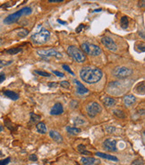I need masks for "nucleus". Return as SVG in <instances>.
Returning a JSON list of instances; mask_svg holds the SVG:
<instances>
[{
	"label": "nucleus",
	"mask_w": 145,
	"mask_h": 165,
	"mask_svg": "<svg viewBox=\"0 0 145 165\" xmlns=\"http://www.w3.org/2000/svg\"><path fill=\"white\" fill-rule=\"evenodd\" d=\"M129 24V19L127 16H122L120 19V25L123 29H126Z\"/></svg>",
	"instance_id": "nucleus-22"
},
{
	"label": "nucleus",
	"mask_w": 145,
	"mask_h": 165,
	"mask_svg": "<svg viewBox=\"0 0 145 165\" xmlns=\"http://www.w3.org/2000/svg\"><path fill=\"white\" fill-rule=\"evenodd\" d=\"M99 160L95 159L94 157H82L81 159V162L83 165H94L99 162Z\"/></svg>",
	"instance_id": "nucleus-14"
},
{
	"label": "nucleus",
	"mask_w": 145,
	"mask_h": 165,
	"mask_svg": "<svg viewBox=\"0 0 145 165\" xmlns=\"http://www.w3.org/2000/svg\"><path fill=\"white\" fill-rule=\"evenodd\" d=\"M64 112V108H63V105H62L60 102H57L56 103L55 105L52 107L51 110H50V114L51 115H60V114H62Z\"/></svg>",
	"instance_id": "nucleus-11"
},
{
	"label": "nucleus",
	"mask_w": 145,
	"mask_h": 165,
	"mask_svg": "<svg viewBox=\"0 0 145 165\" xmlns=\"http://www.w3.org/2000/svg\"><path fill=\"white\" fill-rule=\"evenodd\" d=\"M37 131L40 134H46L47 133V127H46L44 122H39L36 126Z\"/></svg>",
	"instance_id": "nucleus-18"
},
{
	"label": "nucleus",
	"mask_w": 145,
	"mask_h": 165,
	"mask_svg": "<svg viewBox=\"0 0 145 165\" xmlns=\"http://www.w3.org/2000/svg\"><path fill=\"white\" fill-rule=\"evenodd\" d=\"M31 121H33V122L39 121V120L40 119V116L37 115V114H35V113H31Z\"/></svg>",
	"instance_id": "nucleus-28"
},
{
	"label": "nucleus",
	"mask_w": 145,
	"mask_h": 165,
	"mask_svg": "<svg viewBox=\"0 0 145 165\" xmlns=\"http://www.w3.org/2000/svg\"><path fill=\"white\" fill-rule=\"evenodd\" d=\"M3 130H4V127L0 125V132H1V131H3Z\"/></svg>",
	"instance_id": "nucleus-46"
},
{
	"label": "nucleus",
	"mask_w": 145,
	"mask_h": 165,
	"mask_svg": "<svg viewBox=\"0 0 145 165\" xmlns=\"http://www.w3.org/2000/svg\"><path fill=\"white\" fill-rule=\"evenodd\" d=\"M49 37H50V31L42 28L39 31L34 33L31 37V39L34 44L41 45V44L46 43L49 40Z\"/></svg>",
	"instance_id": "nucleus-3"
},
{
	"label": "nucleus",
	"mask_w": 145,
	"mask_h": 165,
	"mask_svg": "<svg viewBox=\"0 0 145 165\" xmlns=\"http://www.w3.org/2000/svg\"><path fill=\"white\" fill-rule=\"evenodd\" d=\"M113 75L118 79H125L130 76L133 74V70L131 68L125 67V66H117L113 70Z\"/></svg>",
	"instance_id": "nucleus-6"
},
{
	"label": "nucleus",
	"mask_w": 145,
	"mask_h": 165,
	"mask_svg": "<svg viewBox=\"0 0 145 165\" xmlns=\"http://www.w3.org/2000/svg\"><path fill=\"white\" fill-rule=\"evenodd\" d=\"M59 85L64 88H69L70 87V82L68 81H62V82H60Z\"/></svg>",
	"instance_id": "nucleus-32"
},
{
	"label": "nucleus",
	"mask_w": 145,
	"mask_h": 165,
	"mask_svg": "<svg viewBox=\"0 0 145 165\" xmlns=\"http://www.w3.org/2000/svg\"><path fill=\"white\" fill-rule=\"evenodd\" d=\"M86 110H87V114L89 117L90 118H94L96 117L101 110L102 108L101 106L97 102H90V104H88V106L86 107Z\"/></svg>",
	"instance_id": "nucleus-8"
},
{
	"label": "nucleus",
	"mask_w": 145,
	"mask_h": 165,
	"mask_svg": "<svg viewBox=\"0 0 145 165\" xmlns=\"http://www.w3.org/2000/svg\"><path fill=\"white\" fill-rule=\"evenodd\" d=\"M1 155H3V153H2V152H0V156H1Z\"/></svg>",
	"instance_id": "nucleus-47"
},
{
	"label": "nucleus",
	"mask_w": 145,
	"mask_h": 165,
	"mask_svg": "<svg viewBox=\"0 0 145 165\" xmlns=\"http://www.w3.org/2000/svg\"><path fill=\"white\" fill-rule=\"evenodd\" d=\"M64 0H49V3H60V2H63Z\"/></svg>",
	"instance_id": "nucleus-41"
},
{
	"label": "nucleus",
	"mask_w": 145,
	"mask_h": 165,
	"mask_svg": "<svg viewBox=\"0 0 145 165\" xmlns=\"http://www.w3.org/2000/svg\"><path fill=\"white\" fill-rule=\"evenodd\" d=\"M66 131L69 133L70 135H77L81 133V128H74V127H66Z\"/></svg>",
	"instance_id": "nucleus-20"
},
{
	"label": "nucleus",
	"mask_w": 145,
	"mask_h": 165,
	"mask_svg": "<svg viewBox=\"0 0 145 165\" xmlns=\"http://www.w3.org/2000/svg\"><path fill=\"white\" fill-rule=\"evenodd\" d=\"M139 35H140V36H141V38H142V39H144V38H145L144 33H143L142 31H140V32H139Z\"/></svg>",
	"instance_id": "nucleus-44"
},
{
	"label": "nucleus",
	"mask_w": 145,
	"mask_h": 165,
	"mask_svg": "<svg viewBox=\"0 0 145 165\" xmlns=\"http://www.w3.org/2000/svg\"><path fill=\"white\" fill-rule=\"evenodd\" d=\"M74 82H75V85H77V89H76V93L78 94H85V93H89V90L82 85V82H80L78 80L74 79Z\"/></svg>",
	"instance_id": "nucleus-12"
},
{
	"label": "nucleus",
	"mask_w": 145,
	"mask_h": 165,
	"mask_svg": "<svg viewBox=\"0 0 145 165\" xmlns=\"http://www.w3.org/2000/svg\"><path fill=\"white\" fill-rule=\"evenodd\" d=\"M75 165H79V164H75Z\"/></svg>",
	"instance_id": "nucleus-49"
},
{
	"label": "nucleus",
	"mask_w": 145,
	"mask_h": 165,
	"mask_svg": "<svg viewBox=\"0 0 145 165\" xmlns=\"http://www.w3.org/2000/svg\"><path fill=\"white\" fill-rule=\"evenodd\" d=\"M135 50L139 52H144L145 51L144 43H143V42H138V43H136V45H135Z\"/></svg>",
	"instance_id": "nucleus-24"
},
{
	"label": "nucleus",
	"mask_w": 145,
	"mask_h": 165,
	"mask_svg": "<svg viewBox=\"0 0 145 165\" xmlns=\"http://www.w3.org/2000/svg\"><path fill=\"white\" fill-rule=\"evenodd\" d=\"M132 164L133 165H144V161L141 159H137V160H135V161H133Z\"/></svg>",
	"instance_id": "nucleus-34"
},
{
	"label": "nucleus",
	"mask_w": 145,
	"mask_h": 165,
	"mask_svg": "<svg viewBox=\"0 0 145 165\" xmlns=\"http://www.w3.org/2000/svg\"><path fill=\"white\" fill-rule=\"evenodd\" d=\"M83 28H84V25L83 24H80V26L78 27L77 29H76V32H80V31H82Z\"/></svg>",
	"instance_id": "nucleus-40"
},
{
	"label": "nucleus",
	"mask_w": 145,
	"mask_h": 165,
	"mask_svg": "<svg viewBox=\"0 0 145 165\" xmlns=\"http://www.w3.org/2000/svg\"><path fill=\"white\" fill-rule=\"evenodd\" d=\"M140 6L144 7V0H141V5H140Z\"/></svg>",
	"instance_id": "nucleus-45"
},
{
	"label": "nucleus",
	"mask_w": 145,
	"mask_h": 165,
	"mask_svg": "<svg viewBox=\"0 0 145 165\" xmlns=\"http://www.w3.org/2000/svg\"><path fill=\"white\" fill-rule=\"evenodd\" d=\"M53 74H56V75H57L58 77H64L65 76V74H64L63 73L59 72V71H53Z\"/></svg>",
	"instance_id": "nucleus-38"
},
{
	"label": "nucleus",
	"mask_w": 145,
	"mask_h": 165,
	"mask_svg": "<svg viewBox=\"0 0 145 165\" xmlns=\"http://www.w3.org/2000/svg\"><path fill=\"white\" fill-rule=\"evenodd\" d=\"M104 104L108 107H112L116 104V100L112 97H106L104 99Z\"/></svg>",
	"instance_id": "nucleus-21"
},
{
	"label": "nucleus",
	"mask_w": 145,
	"mask_h": 165,
	"mask_svg": "<svg viewBox=\"0 0 145 165\" xmlns=\"http://www.w3.org/2000/svg\"><path fill=\"white\" fill-rule=\"evenodd\" d=\"M49 136H50V137H51L55 142L58 143V144L63 142V137H62V136L57 132V131L50 130V131H49Z\"/></svg>",
	"instance_id": "nucleus-15"
},
{
	"label": "nucleus",
	"mask_w": 145,
	"mask_h": 165,
	"mask_svg": "<svg viewBox=\"0 0 145 165\" xmlns=\"http://www.w3.org/2000/svg\"><path fill=\"white\" fill-rule=\"evenodd\" d=\"M5 79H6V74H5V73H0V84L2 82H4Z\"/></svg>",
	"instance_id": "nucleus-39"
},
{
	"label": "nucleus",
	"mask_w": 145,
	"mask_h": 165,
	"mask_svg": "<svg viewBox=\"0 0 145 165\" xmlns=\"http://www.w3.org/2000/svg\"><path fill=\"white\" fill-rule=\"evenodd\" d=\"M114 114L117 117H118V118H125V113L122 111V110H117V109H115L114 111Z\"/></svg>",
	"instance_id": "nucleus-26"
},
{
	"label": "nucleus",
	"mask_w": 145,
	"mask_h": 165,
	"mask_svg": "<svg viewBox=\"0 0 145 165\" xmlns=\"http://www.w3.org/2000/svg\"><path fill=\"white\" fill-rule=\"evenodd\" d=\"M103 148L108 152H116L117 150V141L113 139H107L102 144Z\"/></svg>",
	"instance_id": "nucleus-10"
},
{
	"label": "nucleus",
	"mask_w": 145,
	"mask_h": 165,
	"mask_svg": "<svg viewBox=\"0 0 145 165\" xmlns=\"http://www.w3.org/2000/svg\"><path fill=\"white\" fill-rule=\"evenodd\" d=\"M29 33V31H28V30H25V29H21L20 31H19V32L17 33L18 34V36L19 37H22V38H23V37H25V36L27 35Z\"/></svg>",
	"instance_id": "nucleus-27"
},
{
	"label": "nucleus",
	"mask_w": 145,
	"mask_h": 165,
	"mask_svg": "<svg viewBox=\"0 0 145 165\" xmlns=\"http://www.w3.org/2000/svg\"><path fill=\"white\" fill-rule=\"evenodd\" d=\"M74 123L75 124V125H82L83 123H85V120L83 119V118H75L74 120Z\"/></svg>",
	"instance_id": "nucleus-29"
},
{
	"label": "nucleus",
	"mask_w": 145,
	"mask_h": 165,
	"mask_svg": "<svg viewBox=\"0 0 145 165\" xmlns=\"http://www.w3.org/2000/svg\"><path fill=\"white\" fill-rule=\"evenodd\" d=\"M62 67H63L64 69H65V70H66V71H67L68 73H70V74H74V72H73V71L71 70V68H70V66H67V65H66V64H63V65H62Z\"/></svg>",
	"instance_id": "nucleus-33"
},
{
	"label": "nucleus",
	"mask_w": 145,
	"mask_h": 165,
	"mask_svg": "<svg viewBox=\"0 0 145 165\" xmlns=\"http://www.w3.org/2000/svg\"><path fill=\"white\" fill-rule=\"evenodd\" d=\"M96 155L100 158H104V159H107V160H109V161H118V159H117V157L114 156V155H111V154H107V153H100V152H97L96 153Z\"/></svg>",
	"instance_id": "nucleus-16"
},
{
	"label": "nucleus",
	"mask_w": 145,
	"mask_h": 165,
	"mask_svg": "<svg viewBox=\"0 0 145 165\" xmlns=\"http://www.w3.org/2000/svg\"><path fill=\"white\" fill-rule=\"evenodd\" d=\"M13 63V60H9V61H5V60H0V66H9L10 64Z\"/></svg>",
	"instance_id": "nucleus-30"
},
{
	"label": "nucleus",
	"mask_w": 145,
	"mask_h": 165,
	"mask_svg": "<svg viewBox=\"0 0 145 165\" xmlns=\"http://www.w3.org/2000/svg\"><path fill=\"white\" fill-rule=\"evenodd\" d=\"M1 67H2V66H0V68H1Z\"/></svg>",
	"instance_id": "nucleus-48"
},
{
	"label": "nucleus",
	"mask_w": 145,
	"mask_h": 165,
	"mask_svg": "<svg viewBox=\"0 0 145 165\" xmlns=\"http://www.w3.org/2000/svg\"><path fill=\"white\" fill-rule=\"evenodd\" d=\"M35 74H39V75H41V76H45V77H50L51 74L47 72H45V71H40V70H34Z\"/></svg>",
	"instance_id": "nucleus-25"
},
{
	"label": "nucleus",
	"mask_w": 145,
	"mask_h": 165,
	"mask_svg": "<svg viewBox=\"0 0 145 165\" xmlns=\"http://www.w3.org/2000/svg\"><path fill=\"white\" fill-rule=\"evenodd\" d=\"M101 42L108 50H110L112 52H116L117 50V45L112 38L105 36V37L101 38Z\"/></svg>",
	"instance_id": "nucleus-9"
},
{
	"label": "nucleus",
	"mask_w": 145,
	"mask_h": 165,
	"mask_svg": "<svg viewBox=\"0 0 145 165\" xmlns=\"http://www.w3.org/2000/svg\"><path fill=\"white\" fill-rule=\"evenodd\" d=\"M135 92L139 94H144L145 93V84L144 82H141L136 85L135 87Z\"/></svg>",
	"instance_id": "nucleus-19"
},
{
	"label": "nucleus",
	"mask_w": 145,
	"mask_h": 165,
	"mask_svg": "<svg viewBox=\"0 0 145 165\" xmlns=\"http://www.w3.org/2000/svg\"><path fill=\"white\" fill-rule=\"evenodd\" d=\"M57 85V82H50V84H49V87H56Z\"/></svg>",
	"instance_id": "nucleus-42"
},
{
	"label": "nucleus",
	"mask_w": 145,
	"mask_h": 165,
	"mask_svg": "<svg viewBox=\"0 0 145 165\" xmlns=\"http://www.w3.org/2000/svg\"><path fill=\"white\" fill-rule=\"evenodd\" d=\"M67 53L74 61L78 63H83L86 60V56L83 51L75 46H69L67 49Z\"/></svg>",
	"instance_id": "nucleus-4"
},
{
	"label": "nucleus",
	"mask_w": 145,
	"mask_h": 165,
	"mask_svg": "<svg viewBox=\"0 0 145 165\" xmlns=\"http://www.w3.org/2000/svg\"><path fill=\"white\" fill-rule=\"evenodd\" d=\"M123 101H124V104L125 106H132L133 103L136 101V98H135L134 95L133 94H128V95H125L124 99H123Z\"/></svg>",
	"instance_id": "nucleus-13"
},
{
	"label": "nucleus",
	"mask_w": 145,
	"mask_h": 165,
	"mask_svg": "<svg viewBox=\"0 0 145 165\" xmlns=\"http://www.w3.org/2000/svg\"><path fill=\"white\" fill-rule=\"evenodd\" d=\"M10 161H11V158L10 157H7V158H6V159L1 160V161H0V165H7L9 162H10Z\"/></svg>",
	"instance_id": "nucleus-31"
},
{
	"label": "nucleus",
	"mask_w": 145,
	"mask_h": 165,
	"mask_svg": "<svg viewBox=\"0 0 145 165\" xmlns=\"http://www.w3.org/2000/svg\"><path fill=\"white\" fill-rule=\"evenodd\" d=\"M31 13H32V9H31V7L25 6V7H23V8L20 9L19 11H16L15 13H13V14L9 15L6 18H5L4 23L5 24H12V23H16L17 21L23 16V15H31Z\"/></svg>",
	"instance_id": "nucleus-2"
},
{
	"label": "nucleus",
	"mask_w": 145,
	"mask_h": 165,
	"mask_svg": "<svg viewBox=\"0 0 145 165\" xmlns=\"http://www.w3.org/2000/svg\"><path fill=\"white\" fill-rule=\"evenodd\" d=\"M4 94L6 97L9 98V99L13 100V101H17L19 99V94L15 92H13L11 90H6L4 92Z\"/></svg>",
	"instance_id": "nucleus-17"
},
{
	"label": "nucleus",
	"mask_w": 145,
	"mask_h": 165,
	"mask_svg": "<svg viewBox=\"0 0 145 165\" xmlns=\"http://www.w3.org/2000/svg\"><path fill=\"white\" fill-rule=\"evenodd\" d=\"M77 150L79 151L80 153H82L84 152V151H86V147L85 145H83V144H79L77 146Z\"/></svg>",
	"instance_id": "nucleus-35"
},
{
	"label": "nucleus",
	"mask_w": 145,
	"mask_h": 165,
	"mask_svg": "<svg viewBox=\"0 0 145 165\" xmlns=\"http://www.w3.org/2000/svg\"><path fill=\"white\" fill-rule=\"evenodd\" d=\"M29 160L31 161H36L38 160V157L36 154H31L30 156H29Z\"/></svg>",
	"instance_id": "nucleus-36"
},
{
	"label": "nucleus",
	"mask_w": 145,
	"mask_h": 165,
	"mask_svg": "<svg viewBox=\"0 0 145 165\" xmlns=\"http://www.w3.org/2000/svg\"><path fill=\"white\" fill-rule=\"evenodd\" d=\"M22 49L21 48H12V49H9V50H6V53L8 54V55H16L19 52L22 51Z\"/></svg>",
	"instance_id": "nucleus-23"
},
{
	"label": "nucleus",
	"mask_w": 145,
	"mask_h": 165,
	"mask_svg": "<svg viewBox=\"0 0 145 165\" xmlns=\"http://www.w3.org/2000/svg\"><path fill=\"white\" fill-rule=\"evenodd\" d=\"M57 22L59 23H61V24H66V22H64V21H61V20H59V19L57 20Z\"/></svg>",
	"instance_id": "nucleus-43"
},
{
	"label": "nucleus",
	"mask_w": 145,
	"mask_h": 165,
	"mask_svg": "<svg viewBox=\"0 0 145 165\" xmlns=\"http://www.w3.org/2000/svg\"><path fill=\"white\" fill-rule=\"evenodd\" d=\"M106 129H107V131H108V133H109V134H112L115 130H116V128H115L114 127H107Z\"/></svg>",
	"instance_id": "nucleus-37"
},
{
	"label": "nucleus",
	"mask_w": 145,
	"mask_h": 165,
	"mask_svg": "<svg viewBox=\"0 0 145 165\" xmlns=\"http://www.w3.org/2000/svg\"><path fill=\"white\" fill-rule=\"evenodd\" d=\"M37 53L39 54V56L41 58L45 60H49V58H51V57L57 58H61L63 57V55L60 52L57 51L55 50H39Z\"/></svg>",
	"instance_id": "nucleus-7"
},
{
	"label": "nucleus",
	"mask_w": 145,
	"mask_h": 165,
	"mask_svg": "<svg viewBox=\"0 0 145 165\" xmlns=\"http://www.w3.org/2000/svg\"><path fill=\"white\" fill-rule=\"evenodd\" d=\"M103 73L100 68L84 66L80 71V77L87 84H95L102 78Z\"/></svg>",
	"instance_id": "nucleus-1"
},
{
	"label": "nucleus",
	"mask_w": 145,
	"mask_h": 165,
	"mask_svg": "<svg viewBox=\"0 0 145 165\" xmlns=\"http://www.w3.org/2000/svg\"><path fill=\"white\" fill-rule=\"evenodd\" d=\"M82 50L83 51V53L88 54L91 57H97L100 56L102 50L99 46L95 45V44L90 43V42H84L82 44Z\"/></svg>",
	"instance_id": "nucleus-5"
}]
</instances>
